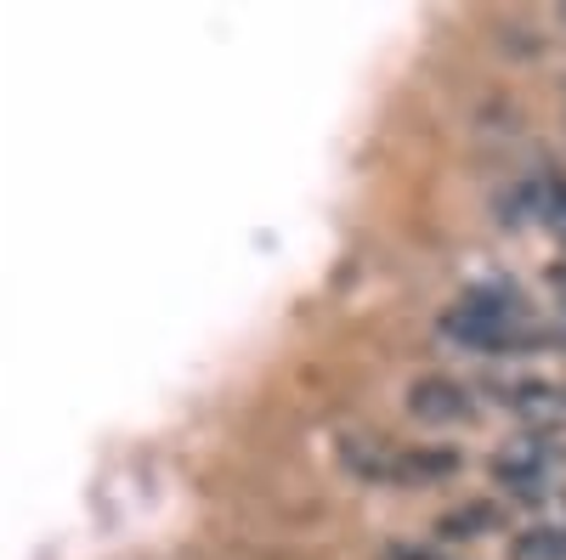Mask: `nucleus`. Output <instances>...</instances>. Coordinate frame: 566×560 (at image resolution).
Segmentation results:
<instances>
[{
  "mask_svg": "<svg viewBox=\"0 0 566 560\" xmlns=\"http://www.w3.org/2000/svg\"><path fill=\"white\" fill-rule=\"evenodd\" d=\"M549 471H555V447L544 442V431H527V436L499 447V482H510V487L538 493Z\"/></svg>",
  "mask_w": 566,
  "mask_h": 560,
  "instance_id": "nucleus-1",
  "label": "nucleus"
},
{
  "mask_svg": "<svg viewBox=\"0 0 566 560\" xmlns=\"http://www.w3.org/2000/svg\"><path fill=\"white\" fill-rule=\"evenodd\" d=\"M408 413L424 419V425H459V419L470 413V402H464V391L453 380H419L408 391Z\"/></svg>",
  "mask_w": 566,
  "mask_h": 560,
  "instance_id": "nucleus-2",
  "label": "nucleus"
},
{
  "mask_svg": "<svg viewBox=\"0 0 566 560\" xmlns=\"http://www.w3.org/2000/svg\"><path fill=\"white\" fill-rule=\"evenodd\" d=\"M510 402H515L522 419H533V425H560V419H566V397L555 385H522Z\"/></svg>",
  "mask_w": 566,
  "mask_h": 560,
  "instance_id": "nucleus-3",
  "label": "nucleus"
},
{
  "mask_svg": "<svg viewBox=\"0 0 566 560\" xmlns=\"http://www.w3.org/2000/svg\"><path fill=\"white\" fill-rule=\"evenodd\" d=\"M522 560H566V538L560 532H533L522 543Z\"/></svg>",
  "mask_w": 566,
  "mask_h": 560,
  "instance_id": "nucleus-4",
  "label": "nucleus"
},
{
  "mask_svg": "<svg viewBox=\"0 0 566 560\" xmlns=\"http://www.w3.org/2000/svg\"><path fill=\"white\" fill-rule=\"evenodd\" d=\"M391 560H442V554H431V549H397Z\"/></svg>",
  "mask_w": 566,
  "mask_h": 560,
  "instance_id": "nucleus-5",
  "label": "nucleus"
},
{
  "mask_svg": "<svg viewBox=\"0 0 566 560\" xmlns=\"http://www.w3.org/2000/svg\"><path fill=\"white\" fill-rule=\"evenodd\" d=\"M555 232H560V244H566V199H560V210H555V221H549Z\"/></svg>",
  "mask_w": 566,
  "mask_h": 560,
  "instance_id": "nucleus-6",
  "label": "nucleus"
}]
</instances>
